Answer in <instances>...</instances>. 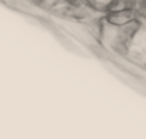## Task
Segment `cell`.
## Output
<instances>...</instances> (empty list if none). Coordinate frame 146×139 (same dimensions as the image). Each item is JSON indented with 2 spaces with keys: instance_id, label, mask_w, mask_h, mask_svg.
Wrapping results in <instances>:
<instances>
[{
  "instance_id": "obj_1",
  "label": "cell",
  "mask_w": 146,
  "mask_h": 139,
  "mask_svg": "<svg viewBox=\"0 0 146 139\" xmlns=\"http://www.w3.org/2000/svg\"><path fill=\"white\" fill-rule=\"evenodd\" d=\"M139 14L138 11H135L133 9H126V10H118V11H106L105 13V20L113 26L122 27L128 23H131L132 20L138 19Z\"/></svg>"
},
{
  "instance_id": "obj_2",
  "label": "cell",
  "mask_w": 146,
  "mask_h": 139,
  "mask_svg": "<svg viewBox=\"0 0 146 139\" xmlns=\"http://www.w3.org/2000/svg\"><path fill=\"white\" fill-rule=\"evenodd\" d=\"M90 6H92L94 9H97L102 13H106L108 10V6L112 3V0H85Z\"/></svg>"
}]
</instances>
